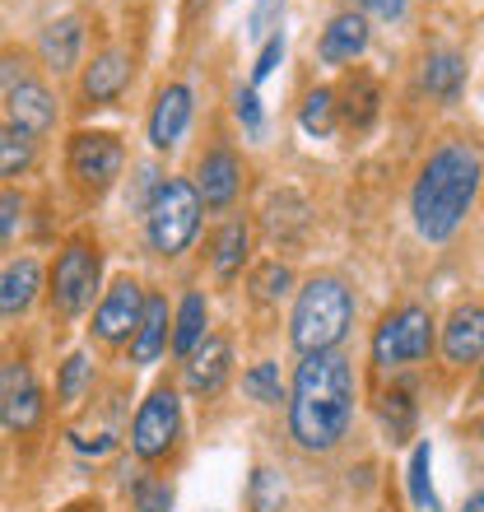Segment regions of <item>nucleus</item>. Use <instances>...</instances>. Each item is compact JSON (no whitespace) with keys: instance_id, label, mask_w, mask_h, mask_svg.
Listing matches in <instances>:
<instances>
[{"instance_id":"f257e3e1","label":"nucleus","mask_w":484,"mask_h":512,"mask_svg":"<svg viewBox=\"0 0 484 512\" xmlns=\"http://www.w3.org/2000/svg\"><path fill=\"white\" fill-rule=\"evenodd\" d=\"M354 415V368L345 354L322 350L298 364L289 396V429L303 452H331Z\"/></svg>"},{"instance_id":"f03ea898","label":"nucleus","mask_w":484,"mask_h":512,"mask_svg":"<svg viewBox=\"0 0 484 512\" xmlns=\"http://www.w3.org/2000/svg\"><path fill=\"white\" fill-rule=\"evenodd\" d=\"M475 191H480V154L471 145H443L424 163V173L415 182V229L429 243H443L457 233V224L471 210Z\"/></svg>"},{"instance_id":"7ed1b4c3","label":"nucleus","mask_w":484,"mask_h":512,"mask_svg":"<svg viewBox=\"0 0 484 512\" xmlns=\"http://www.w3.org/2000/svg\"><path fill=\"white\" fill-rule=\"evenodd\" d=\"M354 317V298L336 275H317L303 284V294L294 303V345L303 354H322L336 350L340 336L350 331Z\"/></svg>"},{"instance_id":"20e7f679","label":"nucleus","mask_w":484,"mask_h":512,"mask_svg":"<svg viewBox=\"0 0 484 512\" xmlns=\"http://www.w3.org/2000/svg\"><path fill=\"white\" fill-rule=\"evenodd\" d=\"M145 229H149V243H154L159 256L187 252V243L196 238V229H201V196H196V187L182 182V177L159 182V191H154L145 205Z\"/></svg>"},{"instance_id":"39448f33","label":"nucleus","mask_w":484,"mask_h":512,"mask_svg":"<svg viewBox=\"0 0 484 512\" xmlns=\"http://www.w3.org/2000/svg\"><path fill=\"white\" fill-rule=\"evenodd\" d=\"M433 345V317L429 308H419V303H405L387 317V322L377 326L373 336V359L382 368H401V364H419Z\"/></svg>"},{"instance_id":"423d86ee","label":"nucleus","mask_w":484,"mask_h":512,"mask_svg":"<svg viewBox=\"0 0 484 512\" xmlns=\"http://www.w3.org/2000/svg\"><path fill=\"white\" fill-rule=\"evenodd\" d=\"M177 429H182V401H177V391L173 387L149 391V401L140 405V415L131 424L135 457H145V461L168 457V447L177 443Z\"/></svg>"},{"instance_id":"0eeeda50","label":"nucleus","mask_w":484,"mask_h":512,"mask_svg":"<svg viewBox=\"0 0 484 512\" xmlns=\"http://www.w3.org/2000/svg\"><path fill=\"white\" fill-rule=\"evenodd\" d=\"M98 270H103V261H98V247H89V243H70L66 252L56 256L52 303L66 312V317L89 308V298H94V289H98Z\"/></svg>"},{"instance_id":"6e6552de","label":"nucleus","mask_w":484,"mask_h":512,"mask_svg":"<svg viewBox=\"0 0 484 512\" xmlns=\"http://www.w3.org/2000/svg\"><path fill=\"white\" fill-rule=\"evenodd\" d=\"M70 173L89 196H103V191L117 182L121 173V145L117 135L108 131H80L70 140Z\"/></svg>"},{"instance_id":"1a4fd4ad","label":"nucleus","mask_w":484,"mask_h":512,"mask_svg":"<svg viewBox=\"0 0 484 512\" xmlns=\"http://www.w3.org/2000/svg\"><path fill=\"white\" fill-rule=\"evenodd\" d=\"M42 419V391L28 364L0 368V424L10 433H28Z\"/></svg>"},{"instance_id":"9d476101","label":"nucleus","mask_w":484,"mask_h":512,"mask_svg":"<svg viewBox=\"0 0 484 512\" xmlns=\"http://www.w3.org/2000/svg\"><path fill=\"white\" fill-rule=\"evenodd\" d=\"M140 312H145V289H140L135 280H117L108 289V298L98 303V317H94L98 340H108V345L131 340L135 336V322H140Z\"/></svg>"},{"instance_id":"9b49d317","label":"nucleus","mask_w":484,"mask_h":512,"mask_svg":"<svg viewBox=\"0 0 484 512\" xmlns=\"http://www.w3.org/2000/svg\"><path fill=\"white\" fill-rule=\"evenodd\" d=\"M238 187H242L238 159H233L229 149H210L201 159V168H196V196H201L210 210H224V205H233Z\"/></svg>"},{"instance_id":"f8f14e48","label":"nucleus","mask_w":484,"mask_h":512,"mask_svg":"<svg viewBox=\"0 0 484 512\" xmlns=\"http://www.w3.org/2000/svg\"><path fill=\"white\" fill-rule=\"evenodd\" d=\"M191 122V89L187 84H168L154 103V117H149V140L154 149H173L182 135H187Z\"/></svg>"},{"instance_id":"ddd939ff","label":"nucleus","mask_w":484,"mask_h":512,"mask_svg":"<svg viewBox=\"0 0 484 512\" xmlns=\"http://www.w3.org/2000/svg\"><path fill=\"white\" fill-rule=\"evenodd\" d=\"M229 340L219 336H205L196 350L187 354V387L196 391V396H215L219 387H224V378H229Z\"/></svg>"},{"instance_id":"4468645a","label":"nucleus","mask_w":484,"mask_h":512,"mask_svg":"<svg viewBox=\"0 0 484 512\" xmlns=\"http://www.w3.org/2000/svg\"><path fill=\"white\" fill-rule=\"evenodd\" d=\"M10 126L24 135H47L56 122V98L42 89L38 80H24L19 89H10Z\"/></svg>"},{"instance_id":"2eb2a0df","label":"nucleus","mask_w":484,"mask_h":512,"mask_svg":"<svg viewBox=\"0 0 484 512\" xmlns=\"http://www.w3.org/2000/svg\"><path fill=\"white\" fill-rule=\"evenodd\" d=\"M42 289V270L33 256H19V261H10V266L0 270V317H19V312H28V303L38 298Z\"/></svg>"},{"instance_id":"dca6fc26","label":"nucleus","mask_w":484,"mask_h":512,"mask_svg":"<svg viewBox=\"0 0 484 512\" xmlns=\"http://www.w3.org/2000/svg\"><path fill=\"white\" fill-rule=\"evenodd\" d=\"M443 350L452 364H475L484 354V308H457L443 331Z\"/></svg>"},{"instance_id":"f3484780","label":"nucleus","mask_w":484,"mask_h":512,"mask_svg":"<svg viewBox=\"0 0 484 512\" xmlns=\"http://www.w3.org/2000/svg\"><path fill=\"white\" fill-rule=\"evenodd\" d=\"M363 47H368V24H363V14H336L331 24H326L322 33V61L326 66H345V61H354V56H363Z\"/></svg>"},{"instance_id":"a211bd4d","label":"nucleus","mask_w":484,"mask_h":512,"mask_svg":"<svg viewBox=\"0 0 484 512\" xmlns=\"http://www.w3.org/2000/svg\"><path fill=\"white\" fill-rule=\"evenodd\" d=\"M163 350H168V298L149 294L145 312H140V322H135L131 354H135V364H154Z\"/></svg>"},{"instance_id":"6ab92c4d","label":"nucleus","mask_w":484,"mask_h":512,"mask_svg":"<svg viewBox=\"0 0 484 512\" xmlns=\"http://www.w3.org/2000/svg\"><path fill=\"white\" fill-rule=\"evenodd\" d=\"M126 80H131V56L103 52V56H94V66L84 70V98L89 103H112V98H121Z\"/></svg>"},{"instance_id":"aec40b11","label":"nucleus","mask_w":484,"mask_h":512,"mask_svg":"<svg viewBox=\"0 0 484 512\" xmlns=\"http://www.w3.org/2000/svg\"><path fill=\"white\" fill-rule=\"evenodd\" d=\"M80 42H84L80 19H56V24L42 28L38 52H42V61H47V66L61 75V70H70L75 61H80Z\"/></svg>"},{"instance_id":"412c9836","label":"nucleus","mask_w":484,"mask_h":512,"mask_svg":"<svg viewBox=\"0 0 484 512\" xmlns=\"http://www.w3.org/2000/svg\"><path fill=\"white\" fill-rule=\"evenodd\" d=\"M461 80H466V61H461L452 47H443V52H429V61H424V89H429L433 98L457 103Z\"/></svg>"},{"instance_id":"4be33fe9","label":"nucleus","mask_w":484,"mask_h":512,"mask_svg":"<svg viewBox=\"0 0 484 512\" xmlns=\"http://www.w3.org/2000/svg\"><path fill=\"white\" fill-rule=\"evenodd\" d=\"M266 229L275 233V238H298V233L308 229V201H303L298 191L270 196L266 201Z\"/></svg>"},{"instance_id":"5701e85b","label":"nucleus","mask_w":484,"mask_h":512,"mask_svg":"<svg viewBox=\"0 0 484 512\" xmlns=\"http://www.w3.org/2000/svg\"><path fill=\"white\" fill-rule=\"evenodd\" d=\"M247 261V224L242 219H229L224 229L215 233V275L219 280H233Z\"/></svg>"},{"instance_id":"b1692460","label":"nucleus","mask_w":484,"mask_h":512,"mask_svg":"<svg viewBox=\"0 0 484 512\" xmlns=\"http://www.w3.org/2000/svg\"><path fill=\"white\" fill-rule=\"evenodd\" d=\"M205 317H210V312H205L201 294L182 298V308H177V326H173V350L177 354H191L205 340Z\"/></svg>"},{"instance_id":"393cba45","label":"nucleus","mask_w":484,"mask_h":512,"mask_svg":"<svg viewBox=\"0 0 484 512\" xmlns=\"http://www.w3.org/2000/svg\"><path fill=\"white\" fill-rule=\"evenodd\" d=\"M28 163H33V135L14 131V126H0V177L28 173Z\"/></svg>"},{"instance_id":"a878e982","label":"nucleus","mask_w":484,"mask_h":512,"mask_svg":"<svg viewBox=\"0 0 484 512\" xmlns=\"http://www.w3.org/2000/svg\"><path fill=\"white\" fill-rule=\"evenodd\" d=\"M298 122H303V131H308V135H317V140H322V135H331V131H336V94H331V89H312Z\"/></svg>"},{"instance_id":"bb28decb","label":"nucleus","mask_w":484,"mask_h":512,"mask_svg":"<svg viewBox=\"0 0 484 512\" xmlns=\"http://www.w3.org/2000/svg\"><path fill=\"white\" fill-rule=\"evenodd\" d=\"M382 424H387L391 443L410 438V429H415V401H410V391H387L382 396Z\"/></svg>"},{"instance_id":"cd10ccee","label":"nucleus","mask_w":484,"mask_h":512,"mask_svg":"<svg viewBox=\"0 0 484 512\" xmlns=\"http://www.w3.org/2000/svg\"><path fill=\"white\" fill-rule=\"evenodd\" d=\"M429 466H433V452H429V443H419V447H415V457H410V499H415L419 508L438 512V494H433Z\"/></svg>"},{"instance_id":"c85d7f7f","label":"nucleus","mask_w":484,"mask_h":512,"mask_svg":"<svg viewBox=\"0 0 484 512\" xmlns=\"http://www.w3.org/2000/svg\"><path fill=\"white\" fill-rule=\"evenodd\" d=\"M242 391L261 405H280L284 401V387H280V364H256L247 378H242Z\"/></svg>"},{"instance_id":"c756f323","label":"nucleus","mask_w":484,"mask_h":512,"mask_svg":"<svg viewBox=\"0 0 484 512\" xmlns=\"http://www.w3.org/2000/svg\"><path fill=\"white\" fill-rule=\"evenodd\" d=\"M89 378H94L89 354H70L66 368H61V382H56V396H61V405H75V401H80V391L89 387Z\"/></svg>"},{"instance_id":"7c9ffc66","label":"nucleus","mask_w":484,"mask_h":512,"mask_svg":"<svg viewBox=\"0 0 484 512\" xmlns=\"http://www.w3.org/2000/svg\"><path fill=\"white\" fill-rule=\"evenodd\" d=\"M289 284H294V275H289V266H280V261H266V266L252 275V289L261 303H275V298L289 294Z\"/></svg>"},{"instance_id":"2f4dec72","label":"nucleus","mask_w":484,"mask_h":512,"mask_svg":"<svg viewBox=\"0 0 484 512\" xmlns=\"http://www.w3.org/2000/svg\"><path fill=\"white\" fill-rule=\"evenodd\" d=\"M284 499V485H280V475L266 471V466H256L252 471V512H275Z\"/></svg>"},{"instance_id":"473e14b6","label":"nucleus","mask_w":484,"mask_h":512,"mask_svg":"<svg viewBox=\"0 0 484 512\" xmlns=\"http://www.w3.org/2000/svg\"><path fill=\"white\" fill-rule=\"evenodd\" d=\"M354 126H368L377 117V84L373 80H354L350 84V103H345Z\"/></svg>"},{"instance_id":"72a5a7b5","label":"nucleus","mask_w":484,"mask_h":512,"mask_svg":"<svg viewBox=\"0 0 484 512\" xmlns=\"http://www.w3.org/2000/svg\"><path fill=\"white\" fill-rule=\"evenodd\" d=\"M131 499H135L140 512H168L173 508V489L163 485V480H135Z\"/></svg>"},{"instance_id":"f704fd0d","label":"nucleus","mask_w":484,"mask_h":512,"mask_svg":"<svg viewBox=\"0 0 484 512\" xmlns=\"http://www.w3.org/2000/svg\"><path fill=\"white\" fill-rule=\"evenodd\" d=\"M19 224H24V196H19V191H5V196H0V243L14 238Z\"/></svg>"},{"instance_id":"c9c22d12","label":"nucleus","mask_w":484,"mask_h":512,"mask_svg":"<svg viewBox=\"0 0 484 512\" xmlns=\"http://www.w3.org/2000/svg\"><path fill=\"white\" fill-rule=\"evenodd\" d=\"M233 112H238V122L247 126V135H261L266 117H261V103H256L252 89H238V98H233Z\"/></svg>"},{"instance_id":"e433bc0d","label":"nucleus","mask_w":484,"mask_h":512,"mask_svg":"<svg viewBox=\"0 0 484 512\" xmlns=\"http://www.w3.org/2000/svg\"><path fill=\"white\" fill-rule=\"evenodd\" d=\"M280 56H284V38H280V33H270L266 47H261V56H256V66H252V84L266 80L270 70L280 66Z\"/></svg>"},{"instance_id":"4c0bfd02","label":"nucleus","mask_w":484,"mask_h":512,"mask_svg":"<svg viewBox=\"0 0 484 512\" xmlns=\"http://www.w3.org/2000/svg\"><path fill=\"white\" fill-rule=\"evenodd\" d=\"M280 10H284V0H256V10H252V38H270V28L280 24Z\"/></svg>"},{"instance_id":"58836bf2","label":"nucleus","mask_w":484,"mask_h":512,"mask_svg":"<svg viewBox=\"0 0 484 512\" xmlns=\"http://www.w3.org/2000/svg\"><path fill=\"white\" fill-rule=\"evenodd\" d=\"M350 5L363 14H377V19H401L405 14V0H350Z\"/></svg>"},{"instance_id":"ea45409f","label":"nucleus","mask_w":484,"mask_h":512,"mask_svg":"<svg viewBox=\"0 0 484 512\" xmlns=\"http://www.w3.org/2000/svg\"><path fill=\"white\" fill-rule=\"evenodd\" d=\"M28 80V70H24V56H5L0 61V89L10 94V89H19V84Z\"/></svg>"},{"instance_id":"a19ab883","label":"nucleus","mask_w":484,"mask_h":512,"mask_svg":"<svg viewBox=\"0 0 484 512\" xmlns=\"http://www.w3.org/2000/svg\"><path fill=\"white\" fill-rule=\"evenodd\" d=\"M466 512H484V489H480V494H471V499H466Z\"/></svg>"},{"instance_id":"79ce46f5","label":"nucleus","mask_w":484,"mask_h":512,"mask_svg":"<svg viewBox=\"0 0 484 512\" xmlns=\"http://www.w3.org/2000/svg\"><path fill=\"white\" fill-rule=\"evenodd\" d=\"M66 512H103V508H98V503H70Z\"/></svg>"},{"instance_id":"37998d69","label":"nucleus","mask_w":484,"mask_h":512,"mask_svg":"<svg viewBox=\"0 0 484 512\" xmlns=\"http://www.w3.org/2000/svg\"><path fill=\"white\" fill-rule=\"evenodd\" d=\"M480 438H484V419H480Z\"/></svg>"}]
</instances>
